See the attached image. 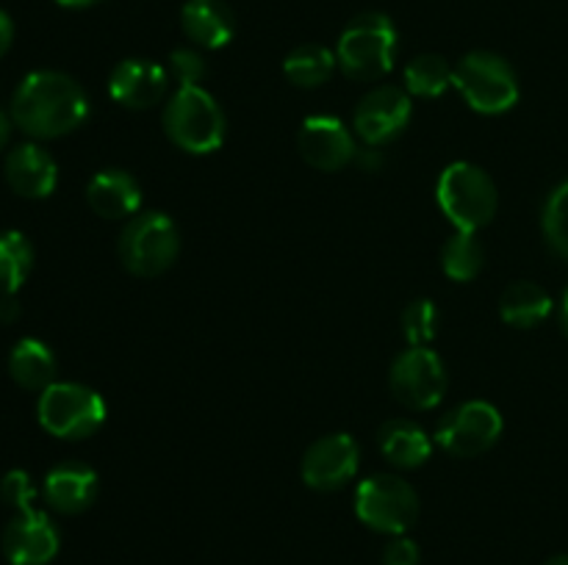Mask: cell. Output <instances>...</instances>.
Masks as SVG:
<instances>
[{"instance_id":"cell-1","label":"cell","mask_w":568,"mask_h":565,"mask_svg":"<svg viewBox=\"0 0 568 565\" xmlns=\"http://www.w3.org/2000/svg\"><path fill=\"white\" fill-rule=\"evenodd\" d=\"M89 116L87 92L75 78L37 70L22 78L11 97V122L33 138H59L81 127Z\"/></svg>"},{"instance_id":"cell-2","label":"cell","mask_w":568,"mask_h":565,"mask_svg":"<svg viewBox=\"0 0 568 565\" xmlns=\"http://www.w3.org/2000/svg\"><path fill=\"white\" fill-rule=\"evenodd\" d=\"M164 131L186 153H214L225 142V114L203 86H178L164 109Z\"/></svg>"},{"instance_id":"cell-3","label":"cell","mask_w":568,"mask_h":565,"mask_svg":"<svg viewBox=\"0 0 568 565\" xmlns=\"http://www.w3.org/2000/svg\"><path fill=\"white\" fill-rule=\"evenodd\" d=\"M397 55V28L386 14H361L344 28L336 59L344 75L355 81H377L388 75Z\"/></svg>"},{"instance_id":"cell-4","label":"cell","mask_w":568,"mask_h":565,"mask_svg":"<svg viewBox=\"0 0 568 565\" xmlns=\"http://www.w3.org/2000/svg\"><path fill=\"white\" fill-rule=\"evenodd\" d=\"M436 199L444 216L460 233H477L497 214V186L480 166L458 161L444 170L438 181Z\"/></svg>"},{"instance_id":"cell-5","label":"cell","mask_w":568,"mask_h":565,"mask_svg":"<svg viewBox=\"0 0 568 565\" xmlns=\"http://www.w3.org/2000/svg\"><path fill=\"white\" fill-rule=\"evenodd\" d=\"M453 86L480 114H505L519 100V78L514 66L497 53L475 50L455 66Z\"/></svg>"},{"instance_id":"cell-6","label":"cell","mask_w":568,"mask_h":565,"mask_svg":"<svg viewBox=\"0 0 568 565\" xmlns=\"http://www.w3.org/2000/svg\"><path fill=\"white\" fill-rule=\"evenodd\" d=\"M39 424L55 438L78 441L98 432L105 421V402L98 391L81 382H53L37 404Z\"/></svg>"},{"instance_id":"cell-7","label":"cell","mask_w":568,"mask_h":565,"mask_svg":"<svg viewBox=\"0 0 568 565\" xmlns=\"http://www.w3.org/2000/svg\"><path fill=\"white\" fill-rule=\"evenodd\" d=\"M178 249H181V236L175 222L159 210L133 216L120 236L122 266L136 277L164 275L175 264Z\"/></svg>"},{"instance_id":"cell-8","label":"cell","mask_w":568,"mask_h":565,"mask_svg":"<svg viewBox=\"0 0 568 565\" xmlns=\"http://www.w3.org/2000/svg\"><path fill=\"white\" fill-rule=\"evenodd\" d=\"M355 515L383 535H405L419 518V493L394 474H375L355 491Z\"/></svg>"},{"instance_id":"cell-9","label":"cell","mask_w":568,"mask_h":565,"mask_svg":"<svg viewBox=\"0 0 568 565\" xmlns=\"http://www.w3.org/2000/svg\"><path fill=\"white\" fill-rule=\"evenodd\" d=\"M388 386L405 408L433 410L447 391V371L433 349L410 347L392 363Z\"/></svg>"},{"instance_id":"cell-10","label":"cell","mask_w":568,"mask_h":565,"mask_svg":"<svg viewBox=\"0 0 568 565\" xmlns=\"http://www.w3.org/2000/svg\"><path fill=\"white\" fill-rule=\"evenodd\" d=\"M503 435V415L494 404L466 402L455 408L453 413L444 415L436 430V441L455 458H477L488 452Z\"/></svg>"},{"instance_id":"cell-11","label":"cell","mask_w":568,"mask_h":565,"mask_svg":"<svg viewBox=\"0 0 568 565\" xmlns=\"http://www.w3.org/2000/svg\"><path fill=\"white\" fill-rule=\"evenodd\" d=\"M410 97L399 86H377L355 109V133L364 138L369 147L394 142L410 122Z\"/></svg>"},{"instance_id":"cell-12","label":"cell","mask_w":568,"mask_h":565,"mask_svg":"<svg viewBox=\"0 0 568 565\" xmlns=\"http://www.w3.org/2000/svg\"><path fill=\"white\" fill-rule=\"evenodd\" d=\"M361 449L347 432H333V435L320 438L305 452L300 474L303 482L314 491H338L347 485L358 471Z\"/></svg>"},{"instance_id":"cell-13","label":"cell","mask_w":568,"mask_h":565,"mask_svg":"<svg viewBox=\"0 0 568 565\" xmlns=\"http://www.w3.org/2000/svg\"><path fill=\"white\" fill-rule=\"evenodd\" d=\"M59 546V530L37 507L17 513L3 530V554L11 565H48Z\"/></svg>"},{"instance_id":"cell-14","label":"cell","mask_w":568,"mask_h":565,"mask_svg":"<svg viewBox=\"0 0 568 565\" xmlns=\"http://www.w3.org/2000/svg\"><path fill=\"white\" fill-rule=\"evenodd\" d=\"M300 155L305 164L314 166L320 172H338L355 158V142L353 133L347 131L338 116L316 114L308 116L300 127L297 136Z\"/></svg>"},{"instance_id":"cell-15","label":"cell","mask_w":568,"mask_h":565,"mask_svg":"<svg viewBox=\"0 0 568 565\" xmlns=\"http://www.w3.org/2000/svg\"><path fill=\"white\" fill-rule=\"evenodd\" d=\"M170 86V75L161 64L148 59H125L111 70L109 92L125 109H153L161 103Z\"/></svg>"},{"instance_id":"cell-16","label":"cell","mask_w":568,"mask_h":565,"mask_svg":"<svg viewBox=\"0 0 568 565\" xmlns=\"http://www.w3.org/2000/svg\"><path fill=\"white\" fill-rule=\"evenodd\" d=\"M6 183L26 199H44L59 183V166L53 155L39 144H20L6 158Z\"/></svg>"},{"instance_id":"cell-17","label":"cell","mask_w":568,"mask_h":565,"mask_svg":"<svg viewBox=\"0 0 568 565\" xmlns=\"http://www.w3.org/2000/svg\"><path fill=\"white\" fill-rule=\"evenodd\" d=\"M181 28L197 48L220 50L236 37V14L225 0H186Z\"/></svg>"},{"instance_id":"cell-18","label":"cell","mask_w":568,"mask_h":565,"mask_svg":"<svg viewBox=\"0 0 568 565\" xmlns=\"http://www.w3.org/2000/svg\"><path fill=\"white\" fill-rule=\"evenodd\" d=\"M98 474L89 465L61 463L44 476V499L53 510L64 515H78L92 507L98 499Z\"/></svg>"},{"instance_id":"cell-19","label":"cell","mask_w":568,"mask_h":565,"mask_svg":"<svg viewBox=\"0 0 568 565\" xmlns=\"http://www.w3.org/2000/svg\"><path fill=\"white\" fill-rule=\"evenodd\" d=\"M87 203L103 219H125L142 205V188L128 172L103 170L89 181Z\"/></svg>"},{"instance_id":"cell-20","label":"cell","mask_w":568,"mask_h":565,"mask_svg":"<svg viewBox=\"0 0 568 565\" xmlns=\"http://www.w3.org/2000/svg\"><path fill=\"white\" fill-rule=\"evenodd\" d=\"M377 446L383 458L397 469H419L430 460L433 443L419 424L405 419H392L377 432Z\"/></svg>"},{"instance_id":"cell-21","label":"cell","mask_w":568,"mask_h":565,"mask_svg":"<svg viewBox=\"0 0 568 565\" xmlns=\"http://www.w3.org/2000/svg\"><path fill=\"white\" fill-rule=\"evenodd\" d=\"M9 374L26 391H44L48 386H53L55 358L48 343L37 341V338L17 341L9 355Z\"/></svg>"},{"instance_id":"cell-22","label":"cell","mask_w":568,"mask_h":565,"mask_svg":"<svg viewBox=\"0 0 568 565\" xmlns=\"http://www.w3.org/2000/svg\"><path fill=\"white\" fill-rule=\"evenodd\" d=\"M549 314H552V297L538 282H514V286L505 288L503 299H499L503 321H508L510 327H519V330L538 327Z\"/></svg>"},{"instance_id":"cell-23","label":"cell","mask_w":568,"mask_h":565,"mask_svg":"<svg viewBox=\"0 0 568 565\" xmlns=\"http://www.w3.org/2000/svg\"><path fill=\"white\" fill-rule=\"evenodd\" d=\"M338 59L336 53L325 48V44H300L283 61V72L288 81L300 89H316L333 75Z\"/></svg>"},{"instance_id":"cell-24","label":"cell","mask_w":568,"mask_h":565,"mask_svg":"<svg viewBox=\"0 0 568 565\" xmlns=\"http://www.w3.org/2000/svg\"><path fill=\"white\" fill-rule=\"evenodd\" d=\"M33 269V247L20 230L0 233V297H14Z\"/></svg>"},{"instance_id":"cell-25","label":"cell","mask_w":568,"mask_h":565,"mask_svg":"<svg viewBox=\"0 0 568 565\" xmlns=\"http://www.w3.org/2000/svg\"><path fill=\"white\" fill-rule=\"evenodd\" d=\"M455 70L436 53H422L405 66V92L419 97H442L453 86Z\"/></svg>"},{"instance_id":"cell-26","label":"cell","mask_w":568,"mask_h":565,"mask_svg":"<svg viewBox=\"0 0 568 565\" xmlns=\"http://www.w3.org/2000/svg\"><path fill=\"white\" fill-rule=\"evenodd\" d=\"M483 260H486V255H483V244L477 242L475 233L455 230V236L442 249L444 271L458 282L475 280L483 271Z\"/></svg>"},{"instance_id":"cell-27","label":"cell","mask_w":568,"mask_h":565,"mask_svg":"<svg viewBox=\"0 0 568 565\" xmlns=\"http://www.w3.org/2000/svg\"><path fill=\"white\" fill-rule=\"evenodd\" d=\"M544 236L555 253L568 258V181L549 194L544 208Z\"/></svg>"},{"instance_id":"cell-28","label":"cell","mask_w":568,"mask_h":565,"mask_svg":"<svg viewBox=\"0 0 568 565\" xmlns=\"http://www.w3.org/2000/svg\"><path fill=\"white\" fill-rule=\"evenodd\" d=\"M438 310L430 299H416L403 310V332L410 347H425L436 338Z\"/></svg>"},{"instance_id":"cell-29","label":"cell","mask_w":568,"mask_h":565,"mask_svg":"<svg viewBox=\"0 0 568 565\" xmlns=\"http://www.w3.org/2000/svg\"><path fill=\"white\" fill-rule=\"evenodd\" d=\"M0 499H3L9 507H14L17 513H26V510H33L37 487H33L31 476H28L26 471L14 469L0 480Z\"/></svg>"},{"instance_id":"cell-30","label":"cell","mask_w":568,"mask_h":565,"mask_svg":"<svg viewBox=\"0 0 568 565\" xmlns=\"http://www.w3.org/2000/svg\"><path fill=\"white\" fill-rule=\"evenodd\" d=\"M170 70L181 86H200V81L205 78V61L197 50L178 48L170 55Z\"/></svg>"},{"instance_id":"cell-31","label":"cell","mask_w":568,"mask_h":565,"mask_svg":"<svg viewBox=\"0 0 568 565\" xmlns=\"http://www.w3.org/2000/svg\"><path fill=\"white\" fill-rule=\"evenodd\" d=\"M422 552L410 537L394 535L388 546L383 548V565H419Z\"/></svg>"},{"instance_id":"cell-32","label":"cell","mask_w":568,"mask_h":565,"mask_svg":"<svg viewBox=\"0 0 568 565\" xmlns=\"http://www.w3.org/2000/svg\"><path fill=\"white\" fill-rule=\"evenodd\" d=\"M11 39H14V22H11V17L0 9V59L9 53Z\"/></svg>"},{"instance_id":"cell-33","label":"cell","mask_w":568,"mask_h":565,"mask_svg":"<svg viewBox=\"0 0 568 565\" xmlns=\"http://www.w3.org/2000/svg\"><path fill=\"white\" fill-rule=\"evenodd\" d=\"M20 316V305L14 302V297L0 299V321H14Z\"/></svg>"},{"instance_id":"cell-34","label":"cell","mask_w":568,"mask_h":565,"mask_svg":"<svg viewBox=\"0 0 568 565\" xmlns=\"http://www.w3.org/2000/svg\"><path fill=\"white\" fill-rule=\"evenodd\" d=\"M9 136H11V122H9V116L0 111V153H3V147L9 144Z\"/></svg>"},{"instance_id":"cell-35","label":"cell","mask_w":568,"mask_h":565,"mask_svg":"<svg viewBox=\"0 0 568 565\" xmlns=\"http://www.w3.org/2000/svg\"><path fill=\"white\" fill-rule=\"evenodd\" d=\"M59 6H64V9H87V6L98 3V0H55Z\"/></svg>"},{"instance_id":"cell-36","label":"cell","mask_w":568,"mask_h":565,"mask_svg":"<svg viewBox=\"0 0 568 565\" xmlns=\"http://www.w3.org/2000/svg\"><path fill=\"white\" fill-rule=\"evenodd\" d=\"M544 565H568V554H558V557L547 559V563H544Z\"/></svg>"},{"instance_id":"cell-37","label":"cell","mask_w":568,"mask_h":565,"mask_svg":"<svg viewBox=\"0 0 568 565\" xmlns=\"http://www.w3.org/2000/svg\"><path fill=\"white\" fill-rule=\"evenodd\" d=\"M564 327H566V332H568V291H566V297H564Z\"/></svg>"}]
</instances>
